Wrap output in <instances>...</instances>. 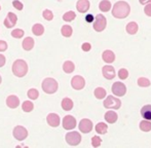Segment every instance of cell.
Here are the masks:
<instances>
[{"instance_id": "1", "label": "cell", "mask_w": 151, "mask_h": 148, "mask_svg": "<svg viewBox=\"0 0 151 148\" xmlns=\"http://www.w3.org/2000/svg\"><path fill=\"white\" fill-rule=\"evenodd\" d=\"M131 12V6L125 1H117L112 8V16L116 19H124Z\"/></svg>"}, {"instance_id": "2", "label": "cell", "mask_w": 151, "mask_h": 148, "mask_svg": "<svg viewBox=\"0 0 151 148\" xmlns=\"http://www.w3.org/2000/svg\"><path fill=\"white\" fill-rule=\"evenodd\" d=\"M12 72L18 77H24L28 72V65L24 60H17L12 64Z\"/></svg>"}, {"instance_id": "3", "label": "cell", "mask_w": 151, "mask_h": 148, "mask_svg": "<svg viewBox=\"0 0 151 148\" xmlns=\"http://www.w3.org/2000/svg\"><path fill=\"white\" fill-rule=\"evenodd\" d=\"M59 84L54 78H45L42 82V90L46 94H54L58 91Z\"/></svg>"}, {"instance_id": "4", "label": "cell", "mask_w": 151, "mask_h": 148, "mask_svg": "<svg viewBox=\"0 0 151 148\" xmlns=\"http://www.w3.org/2000/svg\"><path fill=\"white\" fill-rule=\"evenodd\" d=\"M104 107L107 109H119L121 106V101L114 96H108L104 100Z\"/></svg>"}, {"instance_id": "5", "label": "cell", "mask_w": 151, "mask_h": 148, "mask_svg": "<svg viewBox=\"0 0 151 148\" xmlns=\"http://www.w3.org/2000/svg\"><path fill=\"white\" fill-rule=\"evenodd\" d=\"M107 26V21H106V18L103 16V14H98L95 18V22H93V29L97 32H101Z\"/></svg>"}, {"instance_id": "6", "label": "cell", "mask_w": 151, "mask_h": 148, "mask_svg": "<svg viewBox=\"0 0 151 148\" xmlns=\"http://www.w3.org/2000/svg\"><path fill=\"white\" fill-rule=\"evenodd\" d=\"M66 141L69 145L71 146H76L80 143L81 141V136H80L79 133L77 132H70L67 133L66 135Z\"/></svg>"}, {"instance_id": "7", "label": "cell", "mask_w": 151, "mask_h": 148, "mask_svg": "<svg viewBox=\"0 0 151 148\" xmlns=\"http://www.w3.org/2000/svg\"><path fill=\"white\" fill-rule=\"evenodd\" d=\"M112 93L117 97H123L127 93V88L122 82L116 81L112 84Z\"/></svg>"}, {"instance_id": "8", "label": "cell", "mask_w": 151, "mask_h": 148, "mask_svg": "<svg viewBox=\"0 0 151 148\" xmlns=\"http://www.w3.org/2000/svg\"><path fill=\"white\" fill-rule=\"evenodd\" d=\"M12 134H14V137L17 139V140L23 141L24 139L27 138V136H28V131H27L24 126H17L16 128L14 129V132H12Z\"/></svg>"}, {"instance_id": "9", "label": "cell", "mask_w": 151, "mask_h": 148, "mask_svg": "<svg viewBox=\"0 0 151 148\" xmlns=\"http://www.w3.org/2000/svg\"><path fill=\"white\" fill-rule=\"evenodd\" d=\"M71 85H72V88H73L74 90H77V91L82 90V88H84V85H86V80H84V78L82 77V76L76 75V76H74V77L72 78Z\"/></svg>"}, {"instance_id": "10", "label": "cell", "mask_w": 151, "mask_h": 148, "mask_svg": "<svg viewBox=\"0 0 151 148\" xmlns=\"http://www.w3.org/2000/svg\"><path fill=\"white\" fill-rule=\"evenodd\" d=\"M78 128H79V131L81 133L88 134V133H90L93 130V122L90 119H88V118H84V119L80 120Z\"/></svg>"}, {"instance_id": "11", "label": "cell", "mask_w": 151, "mask_h": 148, "mask_svg": "<svg viewBox=\"0 0 151 148\" xmlns=\"http://www.w3.org/2000/svg\"><path fill=\"white\" fill-rule=\"evenodd\" d=\"M102 73H103V76L106 79H109V80L113 79L116 75L114 67L110 66V65H105V66L102 68Z\"/></svg>"}, {"instance_id": "12", "label": "cell", "mask_w": 151, "mask_h": 148, "mask_svg": "<svg viewBox=\"0 0 151 148\" xmlns=\"http://www.w3.org/2000/svg\"><path fill=\"white\" fill-rule=\"evenodd\" d=\"M76 126V119L72 115H67L63 119V128L65 130H72Z\"/></svg>"}, {"instance_id": "13", "label": "cell", "mask_w": 151, "mask_h": 148, "mask_svg": "<svg viewBox=\"0 0 151 148\" xmlns=\"http://www.w3.org/2000/svg\"><path fill=\"white\" fill-rule=\"evenodd\" d=\"M17 21H18V18H17L16 14L14 12H8L7 17L4 20V26L6 28H12L17 24Z\"/></svg>"}, {"instance_id": "14", "label": "cell", "mask_w": 151, "mask_h": 148, "mask_svg": "<svg viewBox=\"0 0 151 148\" xmlns=\"http://www.w3.org/2000/svg\"><path fill=\"white\" fill-rule=\"evenodd\" d=\"M46 120H47V124H50V126H52V128H57V126L60 124V117H59V115L56 113H50L47 115Z\"/></svg>"}, {"instance_id": "15", "label": "cell", "mask_w": 151, "mask_h": 148, "mask_svg": "<svg viewBox=\"0 0 151 148\" xmlns=\"http://www.w3.org/2000/svg\"><path fill=\"white\" fill-rule=\"evenodd\" d=\"M76 8L79 12L84 14L90 9V1L88 0H78L76 3Z\"/></svg>"}, {"instance_id": "16", "label": "cell", "mask_w": 151, "mask_h": 148, "mask_svg": "<svg viewBox=\"0 0 151 148\" xmlns=\"http://www.w3.org/2000/svg\"><path fill=\"white\" fill-rule=\"evenodd\" d=\"M102 58H103V61L106 62L107 64H111L115 61V55L112 50H106L105 52L102 55Z\"/></svg>"}, {"instance_id": "17", "label": "cell", "mask_w": 151, "mask_h": 148, "mask_svg": "<svg viewBox=\"0 0 151 148\" xmlns=\"http://www.w3.org/2000/svg\"><path fill=\"white\" fill-rule=\"evenodd\" d=\"M19 104H20V100H19V98L17 96L12 95V96L7 97V99H6V105H7L9 108H12V109L17 108V107L19 106Z\"/></svg>"}, {"instance_id": "18", "label": "cell", "mask_w": 151, "mask_h": 148, "mask_svg": "<svg viewBox=\"0 0 151 148\" xmlns=\"http://www.w3.org/2000/svg\"><path fill=\"white\" fill-rule=\"evenodd\" d=\"M104 117H105V120L108 124H114V122L117 121L118 115L114 111H107Z\"/></svg>"}, {"instance_id": "19", "label": "cell", "mask_w": 151, "mask_h": 148, "mask_svg": "<svg viewBox=\"0 0 151 148\" xmlns=\"http://www.w3.org/2000/svg\"><path fill=\"white\" fill-rule=\"evenodd\" d=\"M141 115L143 118L151 120V105H145L141 109Z\"/></svg>"}, {"instance_id": "20", "label": "cell", "mask_w": 151, "mask_h": 148, "mask_svg": "<svg viewBox=\"0 0 151 148\" xmlns=\"http://www.w3.org/2000/svg\"><path fill=\"white\" fill-rule=\"evenodd\" d=\"M125 29H127V32L129 33V34L134 35L138 32L139 27H138V24L136 22H129V24L127 25V28Z\"/></svg>"}, {"instance_id": "21", "label": "cell", "mask_w": 151, "mask_h": 148, "mask_svg": "<svg viewBox=\"0 0 151 148\" xmlns=\"http://www.w3.org/2000/svg\"><path fill=\"white\" fill-rule=\"evenodd\" d=\"M62 108L65 111H70L73 108V101L69 98H64L62 100Z\"/></svg>"}, {"instance_id": "22", "label": "cell", "mask_w": 151, "mask_h": 148, "mask_svg": "<svg viewBox=\"0 0 151 148\" xmlns=\"http://www.w3.org/2000/svg\"><path fill=\"white\" fill-rule=\"evenodd\" d=\"M22 45L25 50H31L34 46V39L31 37H26L23 41Z\"/></svg>"}, {"instance_id": "23", "label": "cell", "mask_w": 151, "mask_h": 148, "mask_svg": "<svg viewBox=\"0 0 151 148\" xmlns=\"http://www.w3.org/2000/svg\"><path fill=\"white\" fill-rule=\"evenodd\" d=\"M96 132L98 134H101V135H104L107 133L108 131V126L105 124V122H99V124L96 126Z\"/></svg>"}, {"instance_id": "24", "label": "cell", "mask_w": 151, "mask_h": 148, "mask_svg": "<svg viewBox=\"0 0 151 148\" xmlns=\"http://www.w3.org/2000/svg\"><path fill=\"white\" fill-rule=\"evenodd\" d=\"M74 69H75V65H74L73 62H71V61H66L65 63H64L63 65V70L65 71L66 73H72L74 71Z\"/></svg>"}, {"instance_id": "25", "label": "cell", "mask_w": 151, "mask_h": 148, "mask_svg": "<svg viewBox=\"0 0 151 148\" xmlns=\"http://www.w3.org/2000/svg\"><path fill=\"white\" fill-rule=\"evenodd\" d=\"M99 8L103 12L109 11V9H111V2H110L109 0H103V1L100 2Z\"/></svg>"}, {"instance_id": "26", "label": "cell", "mask_w": 151, "mask_h": 148, "mask_svg": "<svg viewBox=\"0 0 151 148\" xmlns=\"http://www.w3.org/2000/svg\"><path fill=\"white\" fill-rule=\"evenodd\" d=\"M140 130L143 132H150L151 131V120L145 119L140 122Z\"/></svg>"}, {"instance_id": "27", "label": "cell", "mask_w": 151, "mask_h": 148, "mask_svg": "<svg viewBox=\"0 0 151 148\" xmlns=\"http://www.w3.org/2000/svg\"><path fill=\"white\" fill-rule=\"evenodd\" d=\"M32 32H33V34L36 35V36H40V35H42L44 32L43 26H42L41 24H35L32 27Z\"/></svg>"}, {"instance_id": "28", "label": "cell", "mask_w": 151, "mask_h": 148, "mask_svg": "<svg viewBox=\"0 0 151 148\" xmlns=\"http://www.w3.org/2000/svg\"><path fill=\"white\" fill-rule=\"evenodd\" d=\"M93 94H95L96 98L99 99V100H102V99H104L106 97V91L103 88H97L95 90V92H93Z\"/></svg>"}, {"instance_id": "29", "label": "cell", "mask_w": 151, "mask_h": 148, "mask_svg": "<svg viewBox=\"0 0 151 148\" xmlns=\"http://www.w3.org/2000/svg\"><path fill=\"white\" fill-rule=\"evenodd\" d=\"M72 32H73V30H72L71 26H69V25H64L61 29L62 35L65 37H70L72 35Z\"/></svg>"}, {"instance_id": "30", "label": "cell", "mask_w": 151, "mask_h": 148, "mask_svg": "<svg viewBox=\"0 0 151 148\" xmlns=\"http://www.w3.org/2000/svg\"><path fill=\"white\" fill-rule=\"evenodd\" d=\"M33 108H34V105L31 101H25L22 105V109L25 112H31L33 110Z\"/></svg>"}, {"instance_id": "31", "label": "cell", "mask_w": 151, "mask_h": 148, "mask_svg": "<svg viewBox=\"0 0 151 148\" xmlns=\"http://www.w3.org/2000/svg\"><path fill=\"white\" fill-rule=\"evenodd\" d=\"M138 84H139V86H142V88H147V86H150L151 82L148 78L140 77L138 79Z\"/></svg>"}, {"instance_id": "32", "label": "cell", "mask_w": 151, "mask_h": 148, "mask_svg": "<svg viewBox=\"0 0 151 148\" xmlns=\"http://www.w3.org/2000/svg\"><path fill=\"white\" fill-rule=\"evenodd\" d=\"M75 18H76V14L74 11H68L63 16V20L66 21V22H71V21H73Z\"/></svg>"}, {"instance_id": "33", "label": "cell", "mask_w": 151, "mask_h": 148, "mask_svg": "<svg viewBox=\"0 0 151 148\" xmlns=\"http://www.w3.org/2000/svg\"><path fill=\"white\" fill-rule=\"evenodd\" d=\"M38 96H39V93L35 88H31V90L28 91V97L31 100H36L38 98Z\"/></svg>"}, {"instance_id": "34", "label": "cell", "mask_w": 151, "mask_h": 148, "mask_svg": "<svg viewBox=\"0 0 151 148\" xmlns=\"http://www.w3.org/2000/svg\"><path fill=\"white\" fill-rule=\"evenodd\" d=\"M12 36L14 38H22L24 36V31L22 29H14L12 32Z\"/></svg>"}, {"instance_id": "35", "label": "cell", "mask_w": 151, "mask_h": 148, "mask_svg": "<svg viewBox=\"0 0 151 148\" xmlns=\"http://www.w3.org/2000/svg\"><path fill=\"white\" fill-rule=\"evenodd\" d=\"M101 142L102 139L99 136H93L91 138V145H93V147H99L101 145Z\"/></svg>"}, {"instance_id": "36", "label": "cell", "mask_w": 151, "mask_h": 148, "mask_svg": "<svg viewBox=\"0 0 151 148\" xmlns=\"http://www.w3.org/2000/svg\"><path fill=\"white\" fill-rule=\"evenodd\" d=\"M118 77L120 79H127L129 77V71L124 68H121L119 71H118Z\"/></svg>"}, {"instance_id": "37", "label": "cell", "mask_w": 151, "mask_h": 148, "mask_svg": "<svg viewBox=\"0 0 151 148\" xmlns=\"http://www.w3.org/2000/svg\"><path fill=\"white\" fill-rule=\"evenodd\" d=\"M42 16H43V18L45 19L46 21H52V19H54V14H52V12L50 11V9L44 10L43 14H42Z\"/></svg>"}, {"instance_id": "38", "label": "cell", "mask_w": 151, "mask_h": 148, "mask_svg": "<svg viewBox=\"0 0 151 148\" xmlns=\"http://www.w3.org/2000/svg\"><path fill=\"white\" fill-rule=\"evenodd\" d=\"M144 12H145L146 16L151 17V3L146 4L145 8H144Z\"/></svg>"}, {"instance_id": "39", "label": "cell", "mask_w": 151, "mask_h": 148, "mask_svg": "<svg viewBox=\"0 0 151 148\" xmlns=\"http://www.w3.org/2000/svg\"><path fill=\"white\" fill-rule=\"evenodd\" d=\"M7 50V43L3 40H0V52H5Z\"/></svg>"}, {"instance_id": "40", "label": "cell", "mask_w": 151, "mask_h": 148, "mask_svg": "<svg viewBox=\"0 0 151 148\" xmlns=\"http://www.w3.org/2000/svg\"><path fill=\"white\" fill-rule=\"evenodd\" d=\"M81 48H82V50H84V52H88V50H91V43H88V42H84V43L81 45Z\"/></svg>"}, {"instance_id": "41", "label": "cell", "mask_w": 151, "mask_h": 148, "mask_svg": "<svg viewBox=\"0 0 151 148\" xmlns=\"http://www.w3.org/2000/svg\"><path fill=\"white\" fill-rule=\"evenodd\" d=\"M12 5H14L18 10H22L23 9V3H21L20 1H14V2H12Z\"/></svg>"}, {"instance_id": "42", "label": "cell", "mask_w": 151, "mask_h": 148, "mask_svg": "<svg viewBox=\"0 0 151 148\" xmlns=\"http://www.w3.org/2000/svg\"><path fill=\"white\" fill-rule=\"evenodd\" d=\"M93 20H95V18H93V14H86V22H88V23H93Z\"/></svg>"}, {"instance_id": "43", "label": "cell", "mask_w": 151, "mask_h": 148, "mask_svg": "<svg viewBox=\"0 0 151 148\" xmlns=\"http://www.w3.org/2000/svg\"><path fill=\"white\" fill-rule=\"evenodd\" d=\"M5 64V57L3 55H0V67H3Z\"/></svg>"}, {"instance_id": "44", "label": "cell", "mask_w": 151, "mask_h": 148, "mask_svg": "<svg viewBox=\"0 0 151 148\" xmlns=\"http://www.w3.org/2000/svg\"><path fill=\"white\" fill-rule=\"evenodd\" d=\"M139 2L141 4H148V3H151V0H140Z\"/></svg>"}, {"instance_id": "45", "label": "cell", "mask_w": 151, "mask_h": 148, "mask_svg": "<svg viewBox=\"0 0 151 148\" xmlns=\"http://www.w3.org/2000/svg\"><path fill=\"white\" fill-rule=\"evenodd\" d=\"M1 80H2V79H1V76H0V83H1Z\"/></svg>"}]
</instances>
